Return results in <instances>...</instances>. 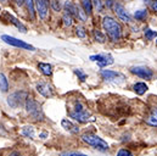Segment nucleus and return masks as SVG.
Here are the masks:
<instances>
[{
	"label": "nucleus",
	"instance_id": "obj_1",
	"mask_svg": "<svg viewBox=\"0 0 157 156\" xmlns=\"http://www.w3.org/2000/svg\"><path fill=\"white\" fill-rule=\"evenodd\" d=\"M102 27L107 32L109 37L111 38L112 41H118L121 39V37H122V28H121L119 23L116 20H113L112 17H110V16L104 17Z\"/></svg>",
	"mask_w": 157,
	"mask_h": 156
},
{
	"label": "nucleus",
	"instance_id": "obj_2",
	"mask_svg": "<svg viewBox=\"0 0 157 156\" xmlns=\"http://www.w3.org/2000/svg\"><path fill=\"white\" fill-rule=\"evenodd\" d=\"M82 140L85 142L88 145H91L93 148L100 150V151H107L109 150V144L101 139L100 137L93 134V133H84L82 135Z\"/></svg>",
	"mask_w": 157,
	"mask_h": 156
},
{
	"label": "nucleus",
	"instance_id": "obj_3",
	"mask_svg": "<svg viewBox=\"0 0 157 156\" xmlns=\"http://www.w3.org/2000/svg\"><path fill=\"white\" fill-rule=\"evenodd\" d=\"M25 107L27 110V112L37 121H41L44 118V114L41 110V105L38 101H36L33 98H27L26 103H25Z\"/></svg>",
	"mask_w": 157,
	"mask_h": 156
},
{
	"label": "nucleus",
	"instance_id": "obj_4",
	"mask_svg": "<svg viewBox=\"0 0 157 156\" xmlns=\"http://www.w3.org/2000/svg\"><path fill=\"white\" fill-rule=\"evenodd\" d=\"M27 98H28V94L26 92H16L7 98V104L12 109H17L21 105H23V103H26Z\"/></svg>",
	"mask_w": 157,
	"mask_h": 156
},
{
	"label": "nucleus",
	"instance_id": "obj_5",
	"mask_svg": "<svg viewBox=\"0 0 157 156\" xmlns=\"http://www.w3.org/2000/svg\"><path fill=\"white\" fill-rule=\"evenodd\" d=\"M1 40H4L6 44H10L12 46H16V48H21V49H26V50H31V51H34L36 48L23 40H20V39L15 38V37H11V36H6V34H2L1 36Z\"/></svg>",
	"mask_w": 157,
	"mask_h": 156
},
{
	"label": "nucleus",
	"instance_id": "obj_6",
	"mask_svg": "<svg viewBox=\"0 0 157 156\" xmlns=\"http://www.w3.org/2000/svg\"><path fill=\"white\" fill-rule=\"evenodd\" d=\"M130 72L133 75H136L138 77L143 78V79H152L154 77V72L146 67V66H135L130 68Z\"/></svg>",
	"mask_w": 157,
	"mask_h": 156
},
{
	"label": "nucleus",
	"instance_id": "obj_7",
	"mask_svg": "<svg viewBox=\"0 0 157 156\" xmlns=\"http://www.w3.org/2000/svg\"><path fill=\"white\" fill-rule=\"evenodd\" d=\"M100 75L105 80L112 82V83H118V82H122L124 79L123 75H121L119 72H116V71H111V70H102L100 72Z\"/></svg>",
	"mask_w": 157,
	"mask_h": 156
},
{
	"label": "nucleus",
	"instance_id": "obj_8",
	"mask_svg": "<svg viewBox=\"0 0 157 156\" xmlns=\"http://www.w3.org/2000/svg\"><path fill=\"white\" fill-rule=\"evenodd\" d=\"M91 61H96L100 67H106L109 65L113 64V57L110 54H102V55H91L90 56Z\"/></svg>",
	"mask_w": 157,
	"mask_h": 156
},
{
	"label": "nucleus",
	"instance_id": "obj_9",
	"mask_svg": "<svg viewBox=\"0 0 157 156\" xmlns=\"http://www.w3.org/2000/svg\"><path fill=\"white\" fill-rule=\"evenodd\" d=\"M70 116L72 117L73 119L78 121V122H82V123H85L89 119L94 121V117L90 116V112H88L86 110H84V111H71Z\"/></svg>",
	"mask_w": 157,
	"mask_h": 156
},
{
	"label": "nucleus",
	"instance_id": "obj_10",
	"mask_svg": "<svg viewBox=\"0 0 157 156\" xmlns=\"http://www.w3.org/2000/svg\"><path fill=\"white\" fill-rule=\"evenodd\" d=\"M34 5L37 7V11L39 14L40 18H46L48 16V4L45 0H34Z\"/></svg>",
	"mask_w": 157,
	"mask_h": 156
},
{
	"label": "nucleus",
	"instance_id": "obj_11",
	"mask_svg": "<svg viewBox=\"0 0 157 156\" xmlns=\"http://www.w3.org/2000/svg\"><path fill=\"white\" fill-rule=\"evenodd\" d=\"M115 12L117 14V16L122 21H124V22H130V17H129V15L127 14V11H125V9H124V6H123L122 4H119V2H116V4H115Z\"/></svg>",
	"mask_w": 157,
	"mask_h": 156
},
{
	"label": "nucleus",
	"instance_id": "obj_12",
	"mask_svg": "<svg viewBox=\"0 0 157 156\" xmlns=\"http://www.w3.org/2000/svg\"><path fill=\"white\" fill-rule=\"evenodd\" d=\"M37 92H38L39 94H41L43 96H45V98H49V96L52 95L51 87H50L48 83H45V82H39V83L37 84Z\"/></svg>",
	"mask_w": 157,
	"mask_h": 156
},
{
	"label": "nucleus",
	"instance_id": "obj_13",
	"mask_svg": "<svg viewBox=\"0 0 157 156\" xmlns=\"http://www.w3.org/2000/svg\"><path fill=\"white\" fill-rule=\"evenodd\" d=\"M65 9H66V12H67L70 16H72V18L75 17V18H78L79 20V9L76 5H73L71 1H66Z\"/></svg>",
	"mask_w": 157,
	"mask_h": 156
},
{
	"label": "nucleus",
	"instance_id": "obj_14",
	"mask_svg": "<svg viewBox=\"0 0 157 156\" xmlns=\"http://www.w3.org/2000/svg\"><path fill=\"white\" fill-rule=\"evenodd\" d=\"M61 126H62L66 131H68V132H71V133H73V134L79 133L78 126L73 124V123H72L71 121H68V119H62V121H61Z\"/></svg>",
	"mask_w": 157,
	"mask_h": 156
},
{
	"label": "nucleus",
	"instance_id": "obj_15",
	"mask_svg": "<svg viewBox=\"0 0 157 156\" xmlns=\"http://www.w3.org/2000/svg\"><path fill=\"white\" fill-rule=\"evenodd\" d=\"M133 89H134V92H135L138 95H143V94H145V93L147 92L149 87H147V84H146V83L139 82V83H135V84H134Z\"/></svg>",
	"mask_w": 157,
	"mask_h": 156
},
{
	"label": "nucleus",
	"instance_id": "obj_16",
	"mask_svg": "<svg viewBox=\"0 0 157 156\" xmlns=\"http://www.w3.org/2000/svg\"><path fill=\"white\" fill-rule=\"evenodd\" d=\"M38 67H39L40 72L44 75V76H51L52 75V66L50 64H44V62H39L38 64Z\"/></svg>",
	"mask_w": 157,
	"mask_h": 156
},
{
	"label": "nucleus",
	"instance_id": "obj_17",
	"mask_svg": "<svg viewBox=\"0 0 157 156\" xmlns=\"http://www.w3.org/2000/svg\"><path fill=\"white\" fill-rule=\"evenodd\" d=\"M7 17H9L10 22H11L12 25H15L17 29H20V32H22V33H26V32H27V28H26V26H25L22 22H20L17 18H15V17L11 16V15H7Z\"/></svg>",
	"mask_w": 157,
	"mask_h": 156
},
{
	"label": "nucleus",
	"instance_id": "obj_18",
	"mask_svg": "<svg viewBox=\"0 0 157 156\" xmlns=\"http://www.w3.org/2000/svg\"><path fill=\"white\" fill-rule=\"evenodd\" d=\"M145 121H146V123L147 124H150V126H152V127H157V110H152L150 114H149V116L145 118Z\"/></svg>",
	"mask_w": 157,
	"mask_h": 156
},
{
	"label": "nucleus",
	"instance_id": "obj_19",
	"mask_svg": "<svg viewBox=\"0 0 157 156\" xmlns=\"http://www.w3.org/2000/svg\"><path fill=\"white\" fill-rule=\"evenodd\" d=\"M21 132H22V134H23L25 137H27V138L33 139V138L36 137V132H34V128H33L32 126H26V127H23Z\"/></svg>",
	"mask_w": 157,
	"mask_h": 156
},
{
	"label": "nucleus",
	"instance_id": "obj_20",
	"mask_svg": "<svg viewBox=\"0 0 157 156\" xmlns=\"http://www.w3.org/2000/svg\"><path fill=\"white\" fill-rule=\"evenodd\" d=\"M23 1L26 2L27 7H28V11H29V14H31L32 20H34V18H36V7H34V0H23Z\"/></svg>",
	"mask_w": 157,
	"mask_h": 156
},
{
	"label": "nucleus",
	"instance_id": "obj_21",
	"mask_svg": "<svg viewBox=\"0 0 157 156\" xmlns=\"http://www.w3.org/2000/svg\"><path fill=\"white\" fill-rule=\"evenodd\" d=\"M0 90L2 93H6L9 90V82L5 77V75L0 73Z\"/></svg>",
	"mask_w": 157,
	"mask_h": 156
},
{
	"label": "nucleus",
	"instance_id": "obj_22",
	"mask_svg": "<svg viewBox=\"0 0 157 156\" xmlns=\"http://www.w3.org/2000/svg\"><path fill=\"white\" fill-rule=\"evenodd\" d=\"M83 7H84L86 15H90V14H91V10H93L91 0H83Z\"/></svg>",
	"mask_w": 157,
	"mask_h": 156
},
{
	"label": "nucleus",
	"instance_id": "obj_23",
	"mask_svg": "<svg viewBox=\"0 0 157 156\" xmlns=\"http://www.w3.org/2000/svg\"><path fill=\"white\" fill-rule=\"evenodd\" d=\"M146 16H147V11L146 10H139V11H136L134 14V17L136 20H144V18H146Z\"/></svg>",
	"mask_w": 157,
	"mask_h": 156
},
{
	"label": "nucleus",
	"instance_id": "obj_24",
	"mask_svg": "<svg viewBox=\"0 0 157 156\" xmlns=\"http://www.w3.org/2000/svg\"><path fill=\"white\" fill-rule=\"evenodd\" d=\"M94 36H95V38H96V40H98L99 43H105V36H104L99 29H95V31H94Z\"/></svg>",
	"mask_w": 157,
	"mask_h": 156
},
{
	"label": "nucleus",
	"instance_id": "obj_25",
	"mask_svg": "<svg viewBox=\"0 0 157 156\" xmlns=\"http://www.w3.org/2000/svg\"><path fill=\"white\" fill-rule=\"evenodd\" d=\"M145 37H146L147 40H152L154 38L157 37V32L151 31V29H146V31H145Z\"/></svg>",
	"mask_w": 157,
	"mask_h": 156
},
{
	"label": "nucleus",
	"instance_id": "obj_26",
	"mask_svg": "<svg viewBox=\"0 0 157 156\" xmlns=\"http://www.w3.org/2000/svg\"><path fill=\"white\" fill-rule=\"evenodd\" d=\"M75 73L78 76V79H80V82H85V79H86V75H85L82 70L76 68V70H75Z\"/></svg>",
	"mask_w": 157,
	"mask_h": 156
},
{
	"label": "nucleus",
	"instance_id": "obj_27",
	"mask_svg": "<svg viewBox=\"0 0 157 156\" xmlns=\"http://www.w3.org/2000/svg\"><path fill=\"white\" fill-rule=\"evenodd\" d=\"M72 16H70L67 12H65V15H63V22H65V25L66 26H72Z\"/></svg>",
	"mask_w": 157,
	"mask_h": 156
},
{
	"label": "nucleus",
	"instance_id": "obj_28",
	"mask_svg": "<svg viewBox=\"0 0 157 156\" xmlns=\"http://www.w3.org/2000/svg\"><path fill=\"white\" fill-rule=\"evenodd\" d=\"M50 5L55 11H60V9H61V5H60L59 0H50Z\"/></svg>",
	"mask_w": 157,
	"mask_h": 156
},
{
	"label": "nucleus",
	"instance_id": "obj_29",
	"mask_svg": "<svg viewBox=\"0 0 157 156\" xmlns=\"http://www.w3.org/2000/svg\"><path fill=\"white\" fill-rule=\"evenodd\" d=\"M91 2L94 4L95 9H96L99 12H100V11H102V2H101V0H93Z\"/></svg>",
	"mask_w": 157,
	"mask_h": 156
},
{
	"label": "nucleus",
	"instance_id": "obj_30",
	"mask_svg": "<svg viewBox=\"0 0 157 156\" xmlns=\"http://www.w3.org/2000/svg\"><path fill=\"white\" fill-rule=\"evenodd\" d=\"M60 156H88L80 153H71V151H66V153H61Z\"/></svg>",
	"mask_w": 157,
	"mask_h": 156
},
{
	"label": "nucleus",
	"instance_id": "obj_31",
	"mask_svg": "<svg viewBox=\"0 0 157 156\" xmlns=\"http://www.w3.org/2000/svg\"><path fill=\"white\" fill-rule=\"evenodd\" d=\"M117 156H133V154H132L129 150H127V149H121V150L118 151Z\"/></svg>",
	"mask_w": 157,
	"mask_h": 156
},
{
	"label": "nucleus",
	"instance_id": "obj_32",
	"mask_svg": "<svg viewBox=\"0 0 157 156\" xmlns=\"http://www.w3.org/2000/svg\"><path fill=\"white\" fill-rule=\"evenodd\" d=\"M76 33L79 38H85V31L82 28V27H77L76 28Z\"/></svg>",
	"mask_w": 157,
	"mask_h": 156
},
{
	"label": "nucleus",
	"instance_id": "obj_33",
	"mask_svg": "<svg viewBox=\"0 0 157 156\" xmlns=\"http://www.w3.org/2000/svg\"><path fill=\"white\" fill-rule=\"evenodd\" d=\"M151 7H152L155 11H157V0H154V1H152V4H151Z\"/></svg>",
	"mask_w": 157,
	"mask_h": 156
},
{
	"label": "nucleus",
	"instance_id": "obj_34",
	"mask_svg": "<svg viewBox=\"0 0 157 156\" xmlns=\"http://www.w3.org/2000/svg\"><path fill=\"white\" fill-rule=\"evenodd\" d=\"M9 156H22V155H21L18 151H12V153H11Z\"/></svg>",
	"mask_w": 157,
	"mask_h": 156
},
{
	"label": "nucleus",
	"instance_id": "obj_35",
	"mask_svg": "<svg viewBox=\"0 0 157 156\" xmlns=\"http://www.w3.org/2000/svg\"><path fill=\"white\" fill-rule=\"evenodd\" d=\"M46 137H48V133H45V132H44V133H41V134L39 135V138H41V139H45Z\"/></svg>",
	"mask_w": 157,
	"mask_h": 156
},
{
	"label": "nucleus",
	"instance_id": "obj_36",
	"mask_svg": "<svg viewBox=\"0 0 157 156\" xmlns=\"http://www.w3.org/2000/svg\"><path fill=\"white\" fill-rule=\"evenodd\" d=\"M106 5H109V7L112 6V0H106Z\"/></svg>",
	"mask_w": 157,
	"mask_h": 156
},
{
	"label": "nucleus",
	"instance_id": "obj_37",
	"mask_svg": "<svg viewBox=\"0 0 157 156\" xmlns=\"http://www.w3.org/2000/svg\"><path fill=\"white\" fill-rule=\"evenodd\" d=\"M15 1H16L17 5H22L23 4V0H15Z\"/></svg>",
	"mask_w": 157,
	"mask_h": 156
},
{
	"label": "nucleus",
	"instance_id": "obj_38",
	"mask_svg": "<svg viewBox=\"0 0 157 156\" xmlns=\"http://www.w3.org/2000/svg\"><path fill=\"white\" fill-rule=\"evenodd\" d=\"M144 1H145L146 4H150V2H151V0H144Z\"/></svg>",
	"mask_w": 157,
	"mask_h": 156
},
{
	"label": "nucleus",
	"instance_id": "obj_39",
	"mask_svg": "<svg viewBox=\"0 0 157 156\" xmlns=\"http://www.w3.org/2000/svg\"><path fill=\"white\" fill-rule=\"evenodd\" d=\"M156 43H157V40H156Z\"/></svg>",
	"mask_w": 157,
	"mask_h": 156
}]
</instances>
